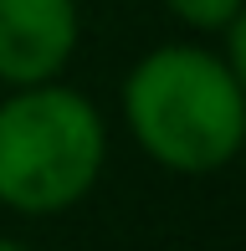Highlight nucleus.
<instances>
[{
    "mask_svg": "<svg viewBox=\"0 0 246 251\" xmlns=\"http://www.w3.org/2000/svg\"><path fill=\"white\" fill-rule=\"evenodd\" d=\"M118 113L133 149L174 179H210L246 154V93L205 41L149 47L123 72Z\"/></svg>",
    "mask_w": 246,
    "mask_h": 251,
    "instance_id": "f257e3e1",
    "label": "nucleus"
},
{
    "mask_svg": "<svg viewBox=\"0 0 246 251\" xmlns=\"http://www.w3.org/2000/svg\"><path fill=\"white\" fill-rule=\"evenodd\" d=\"M113 154L108 118L82 87L41 82L0 93V210L57 221L98 190Z\"/></svg>",
    "mask_w": 246,
    "mask_h": 251,
    "instance_id": "f03ea898",
    "label": "nucleus"
},
{
    "mask_svg": "<svg viewBox=\"0 0 246 251\" xmlns=\"http://www.w3.org/2000/svg\"><path fill=\"white\" fill-rule=\"evenodd\" d=\"M82 41V0H0V87L62 82Z\"/></svg>",
    "mask_w": 246,
    "mask_h": 251,
    "instance_id": "7ed1b4c3",
    "label": "nucleus"
},
{
    "mask_svg": "<svg viewBox=\"0 0 246 251\" xmlns=\"http://www.w3.org/2000/svg\"><path fill=\"white\" fill-rule=\"evenodd\" d=\"M159 5L190 36H226V26L246 10V0H159Z\"/></svg>",
    "mask_w": 246,
    "mask_h": 251,
    "instance_id": "20e7f679",
    "label": "nucleus"
},
{
    "mask_svg": "<svg viewBox=\"0 0 246 251\" xmlns=\"http://www.w3.org/2000/svg\"><path fill=\"white\" fill-rule=\"evenodd\" d=\"M221 56H226V67L236 72V82H241V93H246V10L226 26V47H221Z\"/></svg>",
    "mask_w": 246,
    "mask_h": 251,
    "instance_id": "39448f33",
    "label": "nucleus"
},
{
    "mask_svg": "<svg viewBox=\"0 0 246 251\" xmlns=\"http://www.w3.org/2000/svg\"><path fill=\"white\" fill-rule=\"evenodd\" d=\"M0 251H36V246L21 241V236H5V231H0Z\"/></svg>",
    "mask_w": 246,
    "mask_h": 251,
    "instance_id": "423d86ee",
    "label": "nucleus"
}]
</instances>
